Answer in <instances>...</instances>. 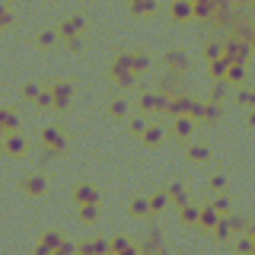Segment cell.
Listing matches in <instances>:
<instances>
[{
    "label": "cell",
    "mask_w": 255,
    "mask_h": 255,
    "mask_svg": "<svg viewBox=\"0 0 255 255\" xmlns=\"http://www.w3.org/2000/svg\"><path fill=\"white\" fill-rule=\"evenodd\" d=\"M166 106H169V96L166 93H140V102H137V109L143 112V115L166 112Z\"/></svg>",
    "instance_id": "6da1fadb"
},
{
    "label": "cell",
    "mask_w": 255,
    "mask_h": 255,
    "mask_svg": "<svg viewBox=\"0 0 255 255\" xmlns=\"http://www.w3.org/2000/svg\"><path fill=\"white\" fill-rule=\"evenodd\" d=\"M0 147H3V153L6 156H22L26 153V137H22V134H16V131H6V137L0 140Z\"/></svg>",
    "instance_id": "7a4b0ae2"
},
{
    "label": "cell",
    "mask_w": 255,
    "mask_h": 255,
    "mask_svg": "<svg viewBox=\"0 0 255 255\" xmlns=\"http://www.w3.org/2000/svg\"><path fill=\"white\" fill-rule=\"evenodd\" d=\"M99 201H102L99 188L90 185V182H80V185L74 188V204H99Z\"/></svg>",
    "instance_id": "3957f363"
},
{
    "label": "cell",
    "mask_w": 255,
    "mask_h": 255,
    "mask_svg": "<svg viewBox=\"0 0 255 255\" xmlns=\"http://www.w3.org/2000/svg\"><path fill=\"white\" fill-rule=\"evenodd\" d=\"M42 143L48 150H58V153L67 150V137H64L61 128H45V131H42Z\"/></svg>",
    "instance_id": "277c9868"
},
{
    "label": "cell",
    "mask_w": 255,
    "mask_h": 255,
    "mask_svg": "<svg viewBox=\"0 0 255 255\" xmlns=\"http://www.w3.org/2000/svg\"><path fill=\"white\" fill-rule=\"evenodd\" d=\"M61 243H64V236L58 233V230H48V233H42V239H38V246H35L32 255H51Z\"/></svg>",
    "instance_id": "5b68a950"
},
{
    "label": "cell",
    "mask_w": 255,
    "mask_h": 255,
    "mask_svg": "<svg viewBox=\"0 0 255 255\" xmlns=\"http://www.w3.org/2000/svg\"><path fill=\"white\" fill-rule=\"evenodd\" d=\"M191 109H195V99H188V96L182 93V96H172V99H169V106H166V115H172V118L191 115Z\"/></svg>",
    "instance_id": "8992f818"
},
{
    "label": "cell",
    "mask_w": 255,
    "mask_h": 255,
    "mask_svg": "<svg viewBox=\"0 0 255 255\" xmlns=\"http://www.w3.org/2000/svg\"><path fill=\"white\" fill-rule=\"evenodd\" d=\"M191 134H195V118H191V115H179L172 122V137L175 140H191Z\"/></svg>",
    "instance_id": "52a82bcc"
},
{
    "label": "cell",
    "mask_w": 255,
    "mask_h": 255,
    "mask_svg": "<svg viewBox=\"0 0 255 255\" xmlns=\"http://www.w3.org/2000/svg\"><path fill=\"white\" fill-rule=\"evenodd\" d=\"M51 93H54V109H58V112H67L70 99H74V86H70V83H54Z\"/></svg>",
    "instance_id": "ba28073f"
},
{
    "label": "cell",
    "mask_w": 255,
    "mask_h": 255,
    "mask_svg": "<svg viewBox=\"0 0 255 255\" xmlns=\"http://www.w3.org/2000/svg\"><path fill=\"white\" fill-rule=\"evenodd\" d=\"M217 220H220V211H217L214 204H204V207H201V217H198V230L211 233V230L217 227Z\"/></svg>",
    "instance_id": "9c48e42d"
},
{
    "label": "cell",
    "mask_w": 255,
    "mask_h": 255,
    "mask_svg": "<svg viewBox=\"0 0 255 255\" xmlns=\"http://www.w3.org/2000/svg\"><path fill=\"white\" fill-rule=\"evenodd\" d=\"M22 191L32 195V198L45 195V191H48V179H45V175H29V179H22Z\"/></svg>",
    "instance_id": "30bf717a"
},
{
    "label": "cell",
    "mask_w": 255,
    "mask_h": 255,
    "mask_svg": "<svg viewBox=\"0 0 255 255\" xmlns=\"http://www.w3.org/2000/svg\"><path fill=\"white\" fill-rule=\"evenodd\" d=\"M140 140H143V147H159V143L166 140V128H159V125H147V131L140 134Z\"/></svg>",
    "instance_id": "8fae6325"
},
{
    "label": "cell",
    "mask_w": 255,
    "mask_h": 255,
    "mask_svg": "<svg viewBox=\"0 0 255 255\" xmlns=\"http://www.w3.org/2000/svg\"><path fill=\"white\" fill-rule=\"evenodd\" d=\"M156 249H166V246H163V233H159V230H150V233L143 236V243H140V252L150 255V252H156Z\"/></svg>",
    "instance_id": "7c38bea8"
},
{
    "label": "cell",
    "mask_w": 255,
    "mask_h": 255,
    "mask_svg": "<svg viewBox=\"0 0 255 255\" xmlns=\"http://www.w3.org/2000/svg\"><path fill=\"white\" fill-rule=\"evenodd\" d=\"M198 217H201V207H198V204H182L179 207V220L182 223H185V227H198Z\"/></svg>",
    "instance_id": "4fadbf2b"
},
{
    "label": "cell",
    "mask_w": 255,
    "mask_h": 255,
    "mask_svg": "<svg viewBox=\"0 0 255 255\" xmlns=\"http://www.w3.org/2000/svg\"><path fill=\"white\" fill-rule=\"evenodd\" d=\"M169 201H172V207H182V204H188V191H185V185L182 182H169Z\"/></svg>",
    "instance_id": "5bb4252c"
},
{
    "label": "cell",
    "mask_w": 255,
    "mask_h": 255,
    "mask_svg": "<svg viewBox=\"0 0 255 255\" xmlns=\"http://www.w3.org/2000/svg\"><path fill=\"white\" fill-rule=\"evenodd\" d=\"M166 207H172L169 191H156V195H150V217H153V214H163Z\"/></svg>",
    "instance_id": "9a60e30c"
},
{
    "label": "cell",
    "mask_w": 255,
    "mask_h": 255,
    "mask_svg": "<svg viewBox=\"0 0 255 255\" xmlns=\"http://www.w3.org/2000/svg\"><path fill=\"white\" fill-rule=\"evenodd\" d=\"M77 220L80 223H96L99 220V204H77Z\"/></svg>",
    "instance_id": "2e32d148"
},
{
    "label": "cell",
    "mask_w": 255,
    "mask_h": 255,
    "mask_svg": "<svg viewBox=\"0 0 255 255\" xmlns=\"http://www.w3.org/2000/svg\"><path fill=\"white\" fill-rule=\"evenodd\" d=\"M80 29H83V16H70L67 22H61V35L64 38H74V35H80Z\"/></svg>",
    "instance_id": "e0dca14e"
},
{
    "label": "cell",
    "mask_w": 255,
    "mask_h": 255,
    "mask_svg": "<svg viewBox=\"0 0 255 255\" xmlns=\"http://www.w3.org/2000/svg\"><path fill=\"white\" fill-rule=\"evenodd\" d=\"M166 67L175 70V74H182V70L188 67V58H185L182 51H169V54H166Z\"/></svg>",
    "instance_id": "ac0fdd59"
},
{
    "label": "cell",
    "mask_w": 255,
    "mask_h": 255,
    "mask_svg": "<svg viewBox=\"0 0 255 255\" xmlns=\"http://www.w3.org/2000/svg\"><path fill=\"white\" fill-rule=\"evenodd\" d=\"M220 115H223V109H220V102H204V118H201V122L204 125H217L220 122Z\"/></svg>",
    "instance_id": "d6986e66"
},
{
    "label": "cell",
    "mask_w": 255,
    "mask_h": 255,
    "mask_svg": "<svg viewBox=\"0 0 255 255\" xmlns=\"http://www.w3.org/2000/svg\"><path fill=\"white\" fill-rule=\"evenodd\" d=\"M214 233V239H217V243H227L230 236H233V230H230V220H227V214H220V220H217V227L211 230Z\"/></svg>",
    "instance_id": "ffe728a7"
},
{
    "label": "cell",
    "mask_w": 255,
    "mask_h": 255,
    "mask_svg": "<svg viewBox=\"0 0 255 255\" xmlns=\"http://www.w3.org/2000/svg\"><path fill=\"white\" fill-rule=\"evenodd\" d=\"M83 249H90L93 255H109L112 252V239H90V243H80Z\"/></svg>",
    "instance_id": "44dd1931"
},
{
    "label": "cell",
    "mask_w": 255,
    "mask_h": 255,
    "mask_svg": "<svg viewBox=\"0 0 255 255\" xmlns=\"http://www.w3.org/2000/svg\"><path fill=\"white\" fill-rule=\"evenodd\" d=\"M207 159H211V150L204 143H191L188 147V163H207Z\"/></svg>",
    "instance_id": "7402d4cb"
},
{
    "label": "cell",
    "mask_w": 255,
    "mask_h": 255,
    "mask_svg": "<svg viewBox=\"0 0 255 255\" xmlns=\"http://www.w3.org/2000/svg\"><path fill=\"white\" fill-rule=\"evenodd\" d=\"M227 83H233V86H243V83H246V64H230Z\"/></svg>",
    "instance_id": "603a6c76"
},
{
    "label": "cell",
    "mask_w": 255,
    "mask_h": 255,
    "mask_svg": "<svg viewBox=\"0 0 255 255\" xmlns=\"http://www.w3.org/2000/svg\"><path fill=\"white\" fill-rule=\"evenodd\" d=\"M0 128H6V131H19V115L10 109H0Z\"/></svg>",
    "instance_id": "cb8c5ba5"
},
{
    "label": "cell",
    "mask_w": 255,
    "mask_h": 255,
    "mask_svg": "<svg viewBox=\"0 0 255 255\" xmlns=\"http://www.w3.org/2000/svg\"><path fill=\"white\" fill-rule=\"evenodd\" d=\"M128 211H131V217H150V198H134Z\"/></svg>",
    "instance_id": "d4e9b609"
},
{
    "label": "cell",
    "mask_w": 255,
    "mask_h": 255,
    "mask_svg": "<svg viewBox=\"0 0 255 255\" xmlns=\"http://www.w3.org/2000/svg\"><path fill=\"white\" fill-rule=\"evenodd\" d=\"M134 249H137V246H134L128 236H115V239H112V252H115V255H128V252H134Z\"/></svg>",
    "instance_id": "484cf974"
},
{
    "label": "cell",
    "mask_w": 255,
    "mask_h": 255,
    "mask_svg": "<svg viewBox=\"0 0 255 255\" xmlns=\"http://www.w3.org/2000/svg\"><path fill=\"white\" fill-rule=\"evenodd\" d=\"M188 16H191V0H175V3H172V19H188Z\"/></svg>",
    "instance_id": "4316f807"
},
{
    "label": "cell",
    "mask_w": 255,
    "mask_h": 255,
    "mask_svg": "<svg viewBox=\"0 0 255 255\" xmlns=\"http://www.w3.org/2000/svg\"><path fill=\"white\" fill-rule=\"evenodd\" d=\"M227 220H230V230H233V233H246V230H249V220H246L243 214H227Z\"/></svg>",
    "instance_id": "83f0119b"
},
{
    "label": "cell",
    "mask_w": 255,
    "mask_h": 255,
    "mask_svg": "<svg viewBox=\"0 0 255 255\" xmlns=\"http://www.w3.org/2000/svg\"><path fill=\"white\" fill-rule=\"evenodd\" d=\"M233 252H239V255H252V236H249V233L239 236L236 243H233Z\"/></svg>",
    "instance_id": "f1b7e54d"
},
{
    "label": "cell",
    "mask_w": 255,
    "mask_h": 255,
    "mask_svg": "<svg viewBox=\"0 0 255 255\" xmlns=\"http://www.w3.org/2000/svg\"><path fill=\"white\" fill-rule=\"evenodd\" d=\"M128 131H131V134H137V137H140V134L147 131V122H143V115H134V118H128Z\"/></svg>",
    "instance_id": "f546056e"
},
{
    "label": "cell",
    "mask_w": 255,
    "mask_h": 255,
    "mask_svg": "<svg viewBox=\"0 0 255 255\" xmlns=\"http://www.w3.org/2000/svg\"><path fill=\"white\" fill-rule=\"evenodd\" d=\"M35 106L38 109H54V93L51 90H42V93L35 96Z\"/></svg>",
    "instance_id": "4dcf8cb0"
},
{
    "label": "cell",
    "mask_w": 255,
    "mask_h": 255,
    "mask_svg": "<svg viewBox=\"0 0 255 255\" xmlns=\"http://www.w3.org/2000/svg\"><path fill=\"white\" fill-rule=\"evenodd\" d=\"M109 115H112V118H128V102H125V99H115V102L109 106Z\"/></svg>",
    "instance_id": "1f68e13d"
},
{
    "label": "cell",
    "mask_w": 255,
    "mask_h": 255,
    "mask_svg": "<svg viewBox=\"0 0 255 255\" xmlns=\"http://www.w3.org/2000/svg\"><path fill=\"white\" fill-rule=\"evenodd\" d=\"M77 249H80L77 243H70V239H64V243H61V246H58V249H54L51 255H77Z\"/></svg>",
    "instance_id": "d6a6232c"
},
{
    "label": "cell",
    "mask_w": 255,
    "mask_h": 255,
    "mask_svg": "<svg viewBox=\"0 0 255 255\" xmlns=\"http://www.w3.org/2000/svg\"><path fill=\"white\" fill-rule=\"evenodd\" d=\"M131 67L137 70V74H143V70L150 67V58H147V54H134V58H131Z\"/></svg>",
    "instance_id": "836d02e7"
},
{
    "label": "cell",
    "mask_w": 255,
    "mask_h": 255,
    "mask_svg": "<svg viewBox=\"0 0 255 255\" xmlns=\"http://www.w3.org/2000/svg\"><path fill=\"white\" fill-rule=\"evenodd\" d=\"M236 102H239V106H252L255 109V90H239Z\"/></svg>",
    "instance_id": "e575fe53"
},
{
    "label": "cell",
    "mask_w": 255,
    "mask_h": 255,
    "mask_svg": "<svg viewBox=\"0 0 255 255\" xmlns=\"http://www.w3.org/2000/svg\"><path fill=\"white\" fill-rule=\"evenodd\" d=\"M207 185H211V191H217V195H220V191L227 188V175H220V172L211 175V182H207Z\"/></svg>",
    "instance_id": "d590c367"
},
{
    "label": "cell",
    "mask_w": 255,
    "mask_h": 255,
    "mask_svg": "<svg viewBox=\"0 0 255 255\" xmlns=\"http://www.w3.org/2000/svg\"><path fill=\"white\" fill-rule=\"evenodd\" d=\"M211 204H214V207H217V211H220V214H230V198H227V195H223V191H220V195H217V198H214V201H211Z\"/></svg>",
    "instance_id": "8d00e7d4"
},
{
    "label": "cell",
    "mask_w": 255,
    "mask_h": 255,
    "mask_svg": "<svg viewBox=\"0 0 255 255\" xmlns=\"http://www.w3.org/2000/svg\"><path fill=\"white\" fill-rule=\"evenodd\" d=\"M38 93H42V90H38L35 83H26V86H22V96H26V99H32V102H35V96H38Z\"/></svg>",
    "instance_id": "74e56055"
},
{
    "label": "cell",
    "mask_w": 255,
    "mask_h": 255,
    "mask_svg": "<svg viewBox=\"0 0 255 255\" xmlns=\"http://www.w3.org/2000/svg\"><path fill=\"white\" fill-rule=\"evenodd\" d=\"M54 38H58L54 32H42V35H38V45H42V48H48V45H54Z\"/></svg>",
    "instance_id": "f35d334b"
},
{
    "label": "cell",
    "mask_w": 255,
    "mask_h": 255,
    "mask_svg": "<svg viewBox=\"0 0 255 255\" xmlns=\"http://www.w3.org/2000/svg\"><path fill=\"white\" fill-rule=\"evenodd\" d=\"M13 22V16H10V10H6V6H0V29H6Z\"/></svg>",
    "instance_id": "ab89813d"
},
{
    "label": "cell",
    "mask_w": 255,
    "mask_h": 255,
    "mask_svg": "<svg viewBox=\"0 0 255 255\" xmlns=\"http://www.w3.org/2000/svg\"><path fill=\"white\" fill-rule=\"evenodd\" d=\"M223 96H227V86H223V83H217V86H214V102H220Z\"/></svg>",
    "instance_id": "60d3db41"
},
{
    "label": "cell",
    "mask_w": 255,
    "mask_h": 255,
    "mask_svg": "<svg viewBox=\"0 0 255 255\" xmlns=\"http://www.w3.org/2000/svg\"><path fill=\"white\" fill-rule=\"evenodd\" d=\"M77 255H93L90 249H83V246H80V249H77Z\"/></svg>",
    "instance_id": "b9f144b4"
},
{
    "label": "cell",
    "mask_w": 255,
    "mask_h": 255,
    "mask_svg": "<svg viewBox=\"0 0 255 255\" xmlns=\"http://www.w3.org/2000/svg\"><path fill=\"white\" fill-rule=\"evenodd\" d=\"M246 233H249V236H255V223H249V230H246Z\"/></svg>",
    "instance_id": "7bdbcfd3"
},
{
    "label": "cell",
    "mask_w": 255,
    "mask_h": 255,
    "mask_svg": "<svg viewBox=\"0 0 255 255\" xmlns=\"http://www.w3.org/2000/svg\"><path fill=\"white\" fill-rule=\"evenodd\" d=\"M150 255H169V252H166V249H156V252H150Z\"/></svg>",
    "instance_id": "ee69618b"
},
{
    "label": "cell",
    "mask_w": 255,
    "mask_h": 255,
    "mask_svg": "<svg viewBox=\"0 0 255 255\" xmlns=\"http://www.w3.org/2000/svg\"><path fill=\"white\" fill-rule=\"evenodd\" d=\"M249 128H255V112H252V115H249Z\"/></svg>",
    "instance_id": "f6af8a7d"
},
{
    "label": "cell",
    "mask_w": 255,
    "mask_h": 255,
    "mask_svg": "<svg viewBox=\"0 0 255 255\" xmlns=\"http://www.w3.org/2000/svg\"><path fill=\"white\" fill-rule=\"evenodd\" d=\"M128 255H143V252H140V249H134V252H128Z\"/></svg>",
    "instance_id": "bcb514c9"
},
{
    "label": "cell",
    "mask_w": 255,
    "mask_h": 255,
    "mask_svg": "<svg viewBox=\"0 0 255 255\" xmlns=\"http://www.w3.org/2000/svg\"><path fill=\"white\" fill-rule=\"evenodd\" d=\"M252 255H255V236H252Z\"/></svg>",
    "instance_id": "7dc6e473"
},
{
    "label": "cell",
    "mask_w": 255,
    "mask_h": 255,
    "mask_svg": "<svg viewBox=\"0 0 255 255\" xmlns=\"http://www.w3.org/2000/svg\"><path fill=\"white\" fill-rule=\"evenodd\" d=\"M109 255H115V252H109Z\"/></svg>",
    "instance_id": "c3c4849f"
},
{
    "label": "cell",
    "mask_w": 255,
    "mask_h": 255,
    "mask_svg": "<svg viewBox=\"0 0 255 255\" xmlns=\"http://www.w3.org/2000/svg\"><path fill=\"white\" fill-rule=\"evenodd\" d=\"M236 255H239V252H236Z\"/></svg>",
    "instance_id": "681fc988"
}]
</instances>
